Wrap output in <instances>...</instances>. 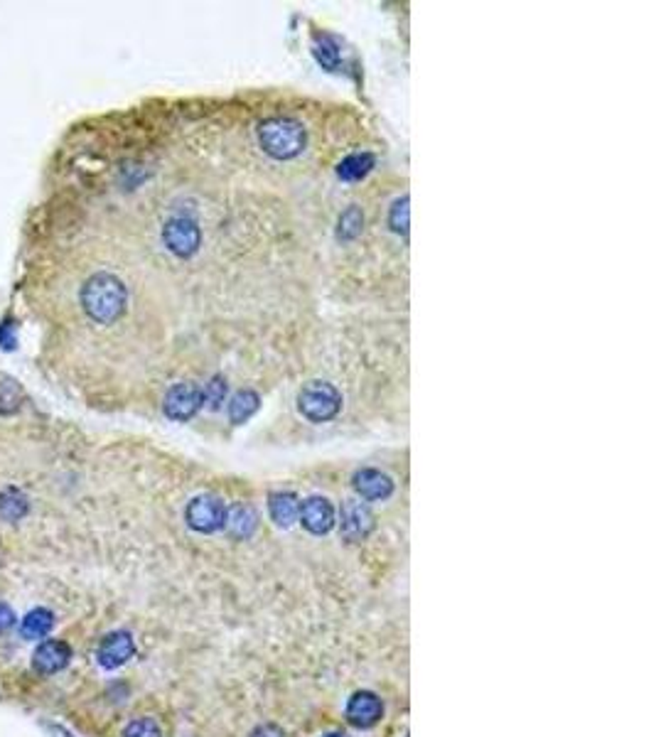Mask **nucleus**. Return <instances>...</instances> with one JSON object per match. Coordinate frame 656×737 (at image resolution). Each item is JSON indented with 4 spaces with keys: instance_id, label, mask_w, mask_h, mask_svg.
<instances>
[{
    "instance_id": "nucleus-1",
    "label": "nucleus",
    "mask_w": 656,
    "mask_h": 737,
    "mask_svg": "<svg viewBox=\"0 0 656 737\" xmlns=\"http://www.w3.org/2000/svg\"><path fill=\"white\" fill-rule=\"evenodd\" d=\"M79 305L84 310V315L96 325H114L116 320L125 313L128 290L121 278L101 270V273L86 278L82 293H79Z\"/></svg>"
},
{
    "instance_id": "nucleus-2",
    "label": "nucleus",
    "mask_w": 656,
    "mask_h": 737,
    "mask_svg": "<svg viewBox=\"0 0 656 737\" xmlns=\"http://www.w3.org/2000/svg\"><path fill=\"white\" fill-rule=\"evenodd\" d=\"M305 141V128L293 118H268L258 128V143L276 160H290L303 153Z\"/></svg>"
},
{
    "instance_id": "nucleus-3",
    "label": "nucleus",
    "mask_w": 656,
    "mask_h": 737,
    "mask_svg": "<svg viewBox=\"0 0 656 737\" xmlns=\"http://www.w3.org/2000/svg\"><path fill=\"white\" fill-rule=\"evenodd\" d=\"M298 408L307 421L327 423L342 411V393L327 381H307L298 393Z\"/></svg>"
},
{
    "instance_id": "nucleus-4",
    "label": "nucleus",
    "mask_w": 656,
    "mask_h": 737,
    "mask_svg": "<svg viewBox=\"0 0 656 737\" xmlns=\"http://www.w3.org/2000/svg\"><path fill=\"white\" fill-rule=\"evenodd\" d=\"M185 521L197 534H217L227 527L229 509L224 499L214 494H200L185 507Z\"/></svg>"
},
{
    "instance_id": "nucleus-5",
    "label": "nucleus",
    "mask_w": 656,
    "mask_h": 737,
    "mask_svg": "<svg viewBox=\"0 0 656 737\" xmlns=\"http://www.w3.org/2000/svg\"><path fill=\"white\" fill-rule=\"evenodd\" d=\"M162 244L177 259H190L200 251L202 231L192 217H172L162 227Z\"/></svg>"
},
{
    "instance_id": "nucleus-6",
    "label": "nucleus",
    "mask_w": 656,
    "mask_h": 737,
    "mask_svg": "<svg viewBox=\"0 0 656 737\" xmlns=\"http://www.w3.org/2000/svg\"><path fill=\"white\" fill-rule=\"evenodd\" d=\"M135 654V639L134 634L125 632V630H116V632L106 634L99 649H96V661L99 666L106 671L121 669L124 664L134 659Z\"/></svg>"
},
{
    "instance_id": "nucleus-7",
    "label": "nucleus",
    "mask_w": 656,
    "mask_h": 737,
    "mask_svg": "<svg viewBox=\"0 0 656 737\" xmlns=\"http://www.w3.org/2000/svg\"><path fill=\"white\" fill-rule=\"evenodd\" d=\"M202 406V389L190 381L175 383L170 391L165 393V416L172 421H190Z\"/></svg>"
},
{
    "instance_id": "nucleus-8",
    "label": "nucleus",
    "mask_w": 656,
    "mask_h": 737,
    "mask_svg": "<svg viewBox=\"0 0 656 737\" xmlns=\"http://www.w3.org/2000/svg\"><path fill=\"white\" fill-rule=\"evenodd\" d=\"M344 716L354 728L369 730L374 725H379L381 718H384V700L374 690H357L347 703Z\"/></svg>"
},
{
    "instance_id": "nucleus-9",
    "label": "nucleus",
    "mask_w": 656,
    "mask_h": 737,
    "mask_svg": "<svg viewBox=\"0 0 656 737\" xmlns=\"http://www.w3.org/2000/svg\"><path fill=\"white\" fill-rule=\"evenodd\" d=\"M340 528H342V536L352 544H359L364 538L369 536L374 531V514L371 509L357 499H347L342 504V521H340Z\"/></svg>"
},
{
    "instance_id": "nucleus-10",
    "label": "nucleus",
    "mask_w": 656,
    "mask_h": 737,
    "mask_svg": "<svg viewBox=\"0 0 656 737\" xmlns=\"http://www.w3.org/2000/svg\"><path fill=\"white\" fill-rule=\"evenodd\" d=\"M298 518L313 536H324L334 528V507L327 497H307L300 504Z\"/></svg>"
},
{
    "instance_id": "nucleus-11",
    "label": "nucleus",
    "mask_w": 656,
    "mask_h": 737,
    "mask_svg": "<svg viewBox=\"0 0 656 737\" xmlns=\"http://www.w3.org/2000/svg\"><path fill=\"white\" fill-rule=\"evenodd\" d=\"M352 484L354 492L367 501H384V499H389L393 494V479L374 467H364L359 472H354Z\"/></svg>"
},
{
    "instance_id": "nucleus-12",
    "label": "nucleus",
    "mask_w": 656,
    "mask_h": 737,
    "mask_svg": "<svg viewBox=\"0 0 656 737\" xmlns=\"http://www.w3.org/2000/svg\"><path fill=\"white\" fill-rule=\"evenodd\" d=\"M69 661H72V647L65 639H47V642L39 644L35 654H32L35 669L39 673H45V676L62 671Z\"/></svg>"
},
{
    "instance_id": "nucleus-13",
    "label": "nucleus",
    "mask_w": 656,
    "mask_h": 737,
    "mask_svg": "<svg viewBox=\"0 0 656 737\" xmlns=\"http://www.w3.org/2000/svg\"><path fill=\"white\" fill-rule=\"evenodd\" d=\"M268 514H271L276 527L290 528L298 521V514H300V501H298L293 492H273L268 497Z\"/></svg>"
},
{
    "instance_id": "nucleus-14",
    "label": "nucleus",
    "mask_w": 656,
    "mask_h": 737,
    "mask_svg": "<svg viewBox=\"0 0 656 737\" xmlns=\"http://www.w3.org/2000/svg\"><path fill=\"white\" fill-rule=\"evenodd\" d=\"M55 627V614L49 613L47 607H35L30 610L22 622H20V637L28 639V642H38V639H45Z\"/></svg>"
},
{
    "instance_id": "nucleus-15",
    "label": "nucleus",
    "mask_w": 656,
    "mask_h": 737,
    "mask_svg": "<svg viewBox=\"0 0 656 737\" xmlns=\"http://www.w3.org/2000/svg\"><path fill=\"white\" fill-rule=\"evenodd\" d=\"M30 501L15 484L0 489V521H20L28 517Z\"/></svg>"
},
{
    "instance_id": "nucleus-16",
    "label": "nucleus",
    "mask_w": 656,
    "mask_h": 737,
    "mask_svg": "<svg viewBox=\"0 0 656 737\" xmlns=\"http://www.w3.org/2000/svg\"><path fill=\"white\" fill-rule=\"evenodd\" d=\"M227 524L229 531H231V536L246 541V538H251L256 534L258 528L256 509L248 507V504H238V507H234V511L229 514Z\"/></svg>"
},
{
    "instance_id": "nucleus-17",
    "label": "nucleus",
    "mask_w": 656,
    "mask_h": 737,
    "mask_svg": "<svg viewBox=\"0 0 656 737\" xmlns=\"http://www.w3.org/2000/svg\"><path fill=\"white\" fill-rule=\"evenodd\" d=\"M258 403H261V398H258L256 391H251V389H244V391L234 393V398L229 401V421L231 423H246L254 413L258 411Z\"/></svg>"
},
{
    "instance_id": "nucleus-18",
    "label": "nucleus",
    "mask_w": 656,
    "mask_h": 737,
    "mask_svg": "<svg viewBox=\"0 0 656 737\" xmlns=\"http://www.w3.org/2000/svg\"><path fill=\"white\" fill-rule=\"evenodd\" d=\"M371 167H374V155L354 153L350 155V158H344L342 163H340L337 175H340L342 180H347V183H357V180H362L364 175L369 173Z\"/></svg>"
},
{
    "instance_id": "nucleus-19",
    "label": "nucleus",
    "mask_w": 656,
    "mask_h": 737,
    "mask_svg": "<svg viewBox=\"0 0 656 737\" xmlns=\"http://www.w3.org/2000/svg\"><path fill=\"white\" fill-rule=\"evenodd\" d=\"M364 227V214L359 207H350V210L342 211L340 217V224H337V236L342 241H352L362 234Z\"/></svg>"
},
{
    "instance_id": "nucleus-20",
    "label": "nucleus",
    "mask_w": 656,
    "mask_h": 737,
    "mask_svg": "<svg viewBox=\"0 0 656 737\" xmlns=\"http://www.w3.org/2000/svg\"><path fill=\"white\" fill-rule=\"evenodd\" d=\"M22 391L13 379H0V416H13L20 411Z\"/></svg>"
},
{
    "instance_id": "nucleus-21",
    "label": "nucleus",
    "mask_w": 656,
    "mask_h": 737,
    "mask_svg": "<svg viewBox=\"0 0 656 737\" xmlns=\"http://www.w3.org/2000/svg\"><path fill=\"white\" fill-rule=\"evenodd\" d=\"M121 737H162V728L155 718H135L125 725Z\"/></svg>"
},
{
    "instance_id": "nucleus-22",
    "label": "nucleus",
    "mask_w": 656,
    "mask_h": 737,
    "mask_svg": "<svg viewBox=\"0 0 656 737\" xmlns=\"http://www.w3.org/2000/svg\"><path fill=\"white\" fill-rule=\"evenodd\" d=\"M315 57H317V62H320L323 67L334 69L340 64V45H337L332 38L317 39V45H315Z\"/></svg>"
},
{
    "instance_id": "nucleus-23",
    "label": "nucleus",
    "mask_w": 656,
    "mask_h": 737,
    "mask_svg": "<svg viewBox=\"0 0 656 737\" xmlns=\"http://www.w3.org/2000/svg\"><path fill=\"white\" fill-rule=\"evenodd\" d=\"M224 396H227V381L221 376H214L202 391V406L207 403V408H219L224 403Z\"/></svg>"
},
{
    "instance_id": "nucleus-24",
    "label": "nucleus",
    "mask_w": 656,
    "mask_h": 737,
    "mask_svg": "<svg viewBox=\"0 0 656 737\" xmlns=\"http://www.w3.org/2000/svg\"><path fill=\"white\" fill-rule=\"evenodd\" d=\"M389 224L391 229L399 231V234H406V231H409V197H403V200H399L391 207Z\"/></svg>"
},
{
    "instance_id": "nucleus-25",
    "label": "nucleus",
    "mask_w": 656,
    "mask_h": 737,
    "mask_svg": "<svg viewBox=\"0 0 656 737\" xmlns=\"http://www.w3.org/2000/svg\"><path fill=\"white\" fill-rule=\"evenodd\" d=\"M15 622H18V617L13 613V607L5 603H0V634H5L8 630H13Z\"/></svg>"
},
{
    "instance_id": "nucleus-26",
    "label": "nucleus",
    "mask_w": 656,
    "mask_h": 737,
    "mask_svg": "<svg viewBox=\"0 0 656 737\" xmlns=\"http://www.w3.org/2000/svg\"><path fill=\"white\" fill-rule=\"evenodd\" d=\"M251 737H286V733L278 728L276 723H263L251 733Z\"/></svg>"
},
{
    "instance_id": "nucleus-27",
    "label": "nucleus",
    "mask_w": 656,
    "mask_h": 737,
    "mask_svg": "<svg viewBox=\"0 0 656 737\" xmlns=\"http://www.w3.org/2000/svg\"><path fill=\"white\" fill-rule=\"evenodd\" d=\"M45 728L49 730V733H52V735H57V737H72L67 733V730L62 728V725H55V723H49V725H45Z\"/></svg>"
},
{
    "instance_id": "nucleus-28",
    "label": "nucleus",
    "mask_w": 656,
    "mask_h": 737,
    "mask_svg": "<svg viewBox=\"0 0 656 737\" xmlns=\"http://www.w3.org/2000/svg\"><path fill=\"white\" fill-rule=\"evenodd\" d=\"M323 737H350L347 733H342V730H332V733H327V735Z\"/></svg>"
}]
</instances>
